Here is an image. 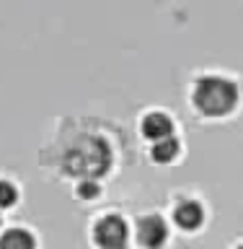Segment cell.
Instances as JSON below:
<instances>
[{
  "label": "cell",
  "mask_w": 243,
  "mask_h": 249,
  "mask_svg": "<svg viewBox=\"0 0 243 249\" xmlns=\"http://www.w3.org/2000/svg\"><path fill=\"white\" fill-rule=\"evenodd\" d=\"M192 101L202 114L223 117L238 104V86L233 78H225L220 73L199 75L192 89Z\"/></svg>",
  "instance_id": "obj_1"
},
{
  "label": "cell",
  "mask_w": 243,
  "mask_h": 249,
  "mask_svg": "<svg viewBox=\"0 0 243 249\" xmlns=\"http://www.w3.org/2000/svg\"><path fill=\"white\" fill-rule=\"evenodd\" d=\"M112 163V151H109L104 138H83L81 143L70 148L65 166L73 174H81L83 179H93L104 174Z\"/></svg>",
  "instance_id": "obj_2"
},
{
  "label": "cell",
  "mask_w": 243,
  "mask_h": 249,
  "mask_svg": "<svg viewBox=\"0 0 243 249\" xmlns=\"http://www.w3.org/2000/svg\"><path fill=\"white\" fill-rule=\"evenodd\" d=\"M127 223L119 215H104L93 226V241L98 249H127Z\"/></svg>",
  "instance_id": "obj_3"
},
{
  "label": "cell",
  "mask_w": 243,
  "mask_h": 249,
  "mask_svg": "<svg viewBox=\"0 0 243 249\" xmlns=\"http://www.w3.org/2000/svg\"><path fill=\"white\" fill-rule=\"evenodd\" d=\"M168 236V229H166V221H163L161 215H143L137 221V241L140 244H145L147 249H158L163 241Z\"/></svg>",
  "instance_id": "obj_4"
},
{
  "label": "cell",
  "mask_w": 243,
  "mask_h": 249,
  "mask_svg": "<svg viewBox=\"0 0 243 249\" xmlns=\"http://www.w3.org/2000/svg\"><path fill=\"white\" fill-rule=\"evenodd\" d=\"M174 221L181 226V229L194 231L202 226V221H205V208H202L199 200H192V197L178 200V205L174 210Z\"/></svg>",
  "instance_id": "obj_5"
},
{
  "label": "cell",
  "mask_w": 243,
  "mask_h": 249,
  "mask_svg": "<svg viewBox=\"0 0 243 249\" xmlns=\"http://www.w3.org/2000/svg\"><path fill=\"white\" fill-rule=\"evenodd\" d=\"M140 127H143V135L150 140H163V138L174 135V120L166 112H147Z\"/></svg>",
  "instance_id": "obj_6"
},
{
  "label": "cell",
  "mask_w": 243,
  "mask_h": 249,
  "mask_svg": "<svg viewBox=\"0 0 243 249\" xmlns=\"http://www.w3.org/2000/svg\"><path fill=\"white\" fill-rule=\"evenodd\" d=\"M34 247H36V239L26 229H8L0 236V249H34Z\"/></svg>",
  "instance_id": "obj_7"
},
{
  "label": "cell",
  "mask_w": 243,
  "mask_h": 249,
  "mask_svg": "<svg viewBox=\"0 0 243 249\" xmlns=\"http://www.w3.org/2000/svg\"><path fill=\"white\" fill-rule=\"evenodd\" d=\"M150 156H153V161H158V163L174 161L176 156H178V140L174 135H168V138H163V140H155L153 148H150Z\"/></svg>",
  "instance_id": "obj_8"
},
{
  "label": "cell",
  "mask_w": 243,
  "mask_h": 249,
  "mask_svg": "<svg viewBox=\"0 0 243 249\" xmlns=\"http://www.w3.org/2000/svg\"><path fill=\"white\" fill-rule=\"evenodd\" d=\"M18 200V190L11 179H0V208H11Z\"/></svg>",
  "instance_id": "obj_9"
},
{
  "label": "cell",
  "mask_w": 243,
  "mask_h": 249,
  "mask_svg": "<svg viewBox=\"0 0 243 249\" xmlns=\"http://www.w3.org/2000/svg\"><path fill=\"white\" fill-rule=\"evenodd\" d=\"M101 190L96 187V182H93V179H83L81 184H78V195H81V197H96Z\"/></svg>",
  "instance_id": "obj_10"
},
{
  "label": "cell",
  "mask_w": 243,
  "mask_h": 249,
  "mask_svg": "<svg viewBox=\"0 0 243 249\" xmlns=\"http://www.w3.org/2000/svg\"><path fill=\"white\" fill-rule=\"evenodd\" d=\"M0 226H3V218H0Z\"/></svg>",
  "instance_id": "obj_11"
},
{
  "label": "cell",
  "mask_w": 243,
  "mask_h": 249,
  "mask_svg": "<svg viewBox=\"0 0 243 249\" xmlns=\"http://www.w3.org/2000/svg\"><path fill=\"white\" fill-rule=\"evenodd\" d=\"M238 249H243V244H241V247H238Z\"/></svg>",
  "instance_id": "obj_12"
}]
</instances>
